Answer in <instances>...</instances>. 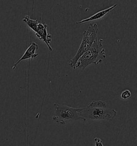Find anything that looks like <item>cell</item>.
I'll return each mask as SVG.
<instances>
[{"label": "cell", "instance_id": "ba28073f", "mask_svg": "<svg viewBox=\"0 0 137 146\" xmlns=\"http://www.w3.org/2000/svg\"><path fill=\"white\" fill-rule=\"evenodd\" d=\"M23 22L25 23L27 25V26L31 29L32 30L34 31L35 33L37 31V28L39 23V19H32L30 18V17L28 15H26L23 18Z\"/></svg>", "mask_w": 137, "mask_h": 146}, {"label": "cell", "instance_id": "3957f363", "mask_svg": "<svg viewBox=\"0 0 137 146\" xmlns=\"http://www.w3.org/2000/svg\"><path fill=\"white\" fill-rule=\"evenodd\" d=\"M98 32V26L96 24H90L89 27L84 32L82 40L77 54L68 63L73 69H74L75 65L76 64L78 60L90 49L95 40L98 38L97 35Z\"/></svg>", "mask_w": 137, "mask_h": 146}, {"label": "cell", "instance_id": "30bf717a", "mask_svg": "<svg viewBox=\"0 0 137 146\" xmlns=\"http://www.w3.org/2000/svg\"><path fill=\"white\" fill-rule=\"evenodd\" d=\"M94 140L95 143V146H104L101 139L99 137H95Z\"/></svg>", "mask_w": 137, "mask_h": 146}, {"label": "cell", "instance_id": "8992f818", "mask_svg": "<svg viewBox=\"0 0 137 146\" xmlns=\"http://www.w3.org/2000/svg\"><path fill=\"white\" fill-rule=\"evenodd\" d=\"M38 44L36 42H33L31 43L30 46L26 50L25 52L23 54V55L21 56V58L18 60L15 64L13 65L12 68L13 70H15L16 69L18 64L21 61L30 59V58L31 60H32L36 57L38 56V54L35 53V51L38 49Z\"/></svg>", "mask_w": 137, "mask_h": 146}, {"label": "cell", "instance_id": "7a4b0ae2", "mask_svg": "<svg viewBox=\"0 0 137 146\" xmlns=\"http://www.w3.org/2000/svg\"><path fill=\"white\" fill-rule=\"evenodd\" d=\"M102 39H96L90 49L78 60L74 69L79 68L84 70L92 64H100L106 58L105 49L103 46Z\"/></svg>", "mask_w": 137, "mask_h": 146}, {"label": "cell", "instance_id": "52a82bcc", "mask_svg": "<svg viewBox=\"0 0 137 146\" xmlns=\"http://www.w3.org/2000/svg\"><path fill=\"white\" fill-rule=\"evenodd\" d=\"M117 5L115 4L113 5H111V7L107 8V9H104L101 10L100 11H98V13H95L94 15L90 16V17L84 19H82L80 21V22H76V24H83V23H88V22H91V21H93L95 20H98L100 19L101 18L103 17L105 15H106L107 13H109L110 11L114 9L115 7H117Z\"/></svg>", "mask_w": 137, "mask_h": 146}, {"label": "cell", "instance_id": "5b68a950", "mask_svg": "<svg viewBox=\"0 0 137 146\" xmlns=\"http://www.w3.org/2000/svg\"><path fill=\"white\" fill-rule=\"evenodd\" d=\"M48 25L45 23L41 22V17L39 18V23L37 31L35 33L36 36L40 40L43 41L46 44L47 47L49 48V50L52 52L53 48L51 46V35H50L47 32Z\"/></svg>", "mask_w": 137, "mask_h": 146}, {"label": "cell", "instance_id": "277c9868", "mask_svg": "<svg viewBox=\"0 0 137 146\" xmlns=\"http://www.w3.org/2000/svg\"><path fill=\"white\" fill-rule=\"evenodd\" d=\"M55 111L52 119L57 123L64 125L67 123L80 119V108L71 107L66 105L55 103Z\"/></svg>", "mask_w": 137, "mask_h": 146}, {"label": "cell", "instance_id": "9c48e42d", "mask_svg": "<svg viewBox=\"0 0 137 146\" xmlns=\"http://www.w3.org/2000/svg\"><path fill=\"white\" fill-rule=\"evenodd\" d=\"M131 95V93L130 90H124L122 93H121V98L122 99H128L129 98Z\"/></svg>", "mask_w": 137, "mask_h": 146}, {"label": "cell", "instance_id": "6da1fadb", "mask_svg": "<svg viewBox=\"0 0 137 146\" xmlns=\"http://www.w3.org/2000/svg\"><path fill=\"white\" fill-rule=\"evenodd\" d=\"M117 115L114 109L107 108L106 102L102 101H93L86 108H80V119L92 121L112 120Z\"/></svg>", "mask_w": 137, "mask_h": 146}]
</instances>
